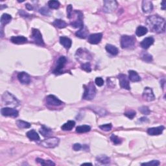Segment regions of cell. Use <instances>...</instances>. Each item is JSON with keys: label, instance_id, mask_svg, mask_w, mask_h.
Listing matches in <instances>:
<instances>
[{"label": "cell", "instance_id": "obj_1", "mask_svg": "<svg viewBox=\"0 0 166 166\" xmlns=\"http://www.w3.org/2000/svg\"><path fill=\"white\" fill-rule=\"evenodd\" d=\"M146 24L149 29L152 32L162 33L165 31V19L158 15H152L148 17L146 20Z\"/></svg>", "mask_w": 166, "mask_h": 166}, {"label": "cell", "instance_id": "obj_2", "mask_svg": "<svg viewBox=\"0 0 166 166\" xmlns=\"http://www.w3.org/2000/svg\"><path fill=\"white\" fill-rule=\"evenodd\" d=\"M83 87L85 88V92H84L83 96V98L84 99L90 101L95 98L96 94V89L93 82H90L88 85H83Z\"/></svg>", "mask_w": 166, "mask_h": 166}, {"label": "cell", "instance_id": "obj_3", "mask_svg": "<svg viewBox=\"0 0 166 166\" xmlns=\"http://www.w3.org/2000/svg\"><path fill=\"white\" fill-rule=\"evenodd\" d=\"M136 43V38L133 36L123 35L121 38V46L122 49H133Z\"/></svg>", "mask_w": 166, "mask_h": 166}, {"label": "cell", "instance_id": "obj_4", "mask_svg": "<svg viewBox=\"0 0 166 166\" xmlns=\"http://www.w3.org/2000/svg\"><path fill=\"white\" fill-rule=\"evenodd\" d=\"M2 101L5 104L9 106H12L16 107L19 106L20 101L15 98V97L11 93L6 91L2 96Z\"/></svg>", "mask_w": 166, "mask_h": 166}, {"label": "cell", "instance_id": "obj_5", "mask_svg": "<svg viewBox=\"0 0 166 166\" xmlns=\"http://www.w3.org/2000/svg\"><path fill=\"white\" fill-rule=\"evenodd\" d=\"M30 38L34 43L40 46H44V42L42 38V35L41 34L40 31L37 29H32V34L30 36Z\"/></svg>", "mask_w": 166, "mask_h": 166}, {"label": "cell", "instance_id": "obj_6", "mask_svg": "<svg viewBox=\"0 0 166 166\" xmlns=\"http://www.w3.org/2000/svg\"><path fill=\"white\" fill-rule=\"evenodd\" d=\"M59 142L60 140L57 138L51 137L43 140L40 143V145L45 148H50V149H51V148L57 147L58 144H59Z\"/></svg>", "mask_w": 166, "mask_h": 166}, {"label": "cell", "instance_id": "obj_7", "mask_svg": "<svg viewBox=\"0 0 166 166\" xmlns=\"http://www.w3.org/2000/svg\"><path fill=\"white\" fill-rule=\"evenodd\" d=\"M66 62H67L66 58L64 56H60L57 61V66H56L54 70L53 71V73L56 75H59V74L62 73V69L64 67Z\"/></svg>", "mask_w": 166, "mask_h": 166}, {"label": "cell", "instance_id": "obj_8", "mask_svg": "<svg viewBox=\"0 0 166 166\" xmlns=\"http://www.w3.org/2000/svg\"><path fill=\"white\" fill-rule=\"evenodd\" d=\"M117 7V3L116 1H104L103 11L106 13H111Z\"/></svg>", "mask_w": 166, "mask_h": 166}, {"label": "cell", "instance_id": "obj_9", "mask_svg": "<svg viewBox=\"0 0 166 166\" xmlns=\"http://www.w3.org/2000/svg\"><path fill=\"white\" fill-rule=\"evenodd\" d=\"M45 101H46V104L47 105L52 106H59L64 104L62 101H61L57 97L53 95H49L47 96Z\"/></svg>", "mask_w": 166, "mask_h": 166}, {"label": "cell", "instance_id": "obj_10", "mask_svg": "<svg viewBox=\"0 0 166 166\" xmlns=\"http://www.w3.org/2000/svg\"><path fill=\"white\" fill-rule=\"evenodd\" d=\"M75 12L76 14H77V20H75V21H73V22L70 23V25L71 26L75 27V28H78V29H81L82 28L84 27V23L83 21V14L81 11H75Z\"/></svg>", "mask_w": 166, "mask_h": 166}, {"label": "cell", "instance_id": "obj_11", "mask_svg": "<svg viewBox=\"0 0 166 166\" xmlns=\"http://www.w3.org/2000/svg\"><path fill=\"white\" fill-rule=\"evenodd\" d=\"M118 79L119 81V85L121 88L125 89V90H131V86L129 85V78L125 74H119L118 75Z\"/></svg>", "mask_w": 166, "mask_h": 166}, {"label": "cell", "instance_id": "obj_12", "mask_svg": "<svg viewBox=\"0 0 166 166\" xmlns=\"http://www.w3.org/2000/svg\"><path fill=\"white\" fill-rule=\"evenodd\" d=\"M1 113L3 116H9L12 117H16L18 116L19 112L17 110L9 107L3 108L1 110Z\"/></svg>", "mask_w": 166, "mask_h": 166}, {"label": "cell", "instance_id": "obj_13", "mask_svg": "<svg viewBox=\"0 0 166 166\" xmlns=\"http://www.w3.org/2000/svg\"><path fill=\"white\" fill-rule=\"evenodd\" d=\"M143 98L147 101H152L155 99L154 94L153 93L152 90L149 87H145L143 92Z\"/></svg>", "mask_w": 166, "mask_h": 166}, {"label": "cell", "instance_id": "obj_14", "mask_svg": "<svg viewBox=\"0 0 166 166\" xmlns=\"http://www.w3.org/2000/svg\"><path fill=\"white\" fill-rule=\"evenodd\" d=\"M103 34L102 33H94L88 37V41L91 44H98L101 41Z\"/></svg>", "mask_w": 166, "mask_h": 166}, {"label": "cell", "instance_id": "obj_15", "mask_svg": "<svg viewBox=\"0 0 166 166\" xmlns=\"http://www.w3.org/2000/svg\"><path fill=\"white\" fill-rule=\"evenodd\" d=\"M18 79L20 83L24 84V85H28V84L30 83V77L29 75L26 72H24V71H22V72L18 73Z\"/></svg>", "mask_w": 166, "mask_h": 166}, {"label": "cell", "instance_id": "obj_16", "mask_svg": "<svg viewBox=\"0 0 166 166\" xmlns=\"http://www.w3.org/2000/svg\"><path fill=\"white\" fill-rule=\"evenodd\" d=\"M164 129L165 127L163 126L152 127V128H149L147 130V133L150 136H158V135L162 134Z\"/></svg>", "mask_w": 166, "mask_h": 166}, {"label": "cell", "instance_id": "obj_17", "mask_svg": "<svg viewBox=\"0 0 166 166\" xmlns=\"http://www.w3.org/2000/svg\"><path fill=\"white\" fill-rule=\"evenodd\" d=\"M153 9V5L152 1L148 0H144L142 1V10L144 13H150Z\"/></svg>", "mask_w": 166, "mask_h": 166}, {"label": "cell", "instance_id": "obj_18", "mask_svg": "<svg viewBox=\"0 0 166 166\" xmlns=\"http://www.w3.org/2000/svg\"><path fill=\"white\" fill-rule=\"evenodd\" d=\"M154 39L151 37H147L144 38V40L142 41V42L140 43V45H141V47L144 49H147L150 45L154 44Z\"/></svg>", "mask_w": 166, "mask_h": 166}, {"label": "cell", "instance_id": "obj_19", "mask_svg": "<svg viewBox=\"0 0 166 166\" xmlns=\"http://www.w3.org/2000/svg\"><path fill=\"white\" fill-rule=\"evenodd\" d=\"M11 42L15 44H23L27 42V38L24 37V36L12 37L11 38Z\"/></svg>", "mask_w": 166, "mask_h": 166}, {"label": "cell", "instance_id": "obj_20", "mask_svg": "<svg viewBox=\"0 0 166 166\" xmlns=\"http://www.w3.org/2000/svg\"><path fill=\"white\" fill-rule=\"evenodd\" d=\"M60 43L64 47L65 49H70L71 44H72V41L68 37H61L60 38Z\"/></svg>", "mask_w": 166, "mask_h": 166}, {"label": "cell", "instance_id": "obj_21", "mask_svg": "<svg viewBox=\"0 0 166 166\" xmlns=\"http://www.w3.org/2000/svg\"><path fill=\"white\" fill-rule=\"evenodd\" d=\"M129 79L132 82H138L141 81V77L136 71L130 70L129 71Z\"/></svg>", "mask_w": 166, "mask_h": 166}, {"label": "cell", "instance_id": "obj_22", "mask_svg": "<svg viewBox=\"0 0 166 166\" xmlns=\"http://www.w3.org/2000/svg\"><path fill=\"white\" fill-rule=\"evenodd\" d=\"M76 37H77L80 38H83V39H85V38L88 37V30L85 27L82 28V29H79L78 31L75 33Z\"/></svg>", "mask_w": 166, "mask_h": 166}, {"label": "cell", "instance_id": "obj_23", "mask_svg": "<svg viewBox=\"0 0 166 166\" xmlns=\"http://www.w3.org/2000/svg\"><path fill=\"white\" fill-rule=\"evenodd\" d=\"M26 135L30 140H33V141H38V140H40L39 135L38 134L37 132L35 130H31V131H28Z\"/></svg>", "mask_w": 166, "mask_h": 166}, {"label": "cell", "instance_id": "obj_24", "mask_svg": "<svg viewBox=\"0 0 166 166\" xmlns=\"http://www.w3.org/2000/svg\"><path fill=\"white\" fill-rule=\"evenodd\" d=\"M75 125V122L74 121H68L61 127V129L64 131H69L72 130Z\"/></svg>", "mask_w": 166, "mask_h": 166}, {"label": "cell", "instance_id": "obj_25", "mask_svg": "<svg viewBox=\"0 0 166 166\" xmlns=\"http://www.w3.org/2000/svg\"><path fill=\"white\" fill-rule=\"evenodd\" d=\"M105 49L106 50V51L109 53L110 54L114 56L117 55L119 53L118 49H117L116 46H114V45L111 44H107L105 47Z\"/></svg>", "mask_w": 166, "mask_h": 166}, {"label": "cell", "instance_id": "obj_26", "mask_svg": "<svg viewBox=\"0 0 166 166\" xmlns=\"http://www.w3.org/2000/svg\"><path fill=\"white\" fill-rule=\"evenodd\" d=\"M12 20V16L9 14H3L1 17V24L2 26L3 25H5L7 24H8Z\"/></svg>", "mask_w": 166, "mask_h": 166}, {"label": "cell", "instance_id": "obj_27", "mask_svg": "<svg viewBox=\"0 0 166 166\" xmlns=\"http://www.w3.org/2000/svg\"><path fill=\"white\" fill-rule=\"evenodd\" d=\"M40 133L44 137H49L52 134V131L47 127H45L44 125L42 126V128L40 129Z\"/></svg>", "mask_w": 166, "mask_h": 166}, {"label": "cell", "instance_id": "obj_28", "mask_svg": "<svg viewBox=\"0 0 166 166\" xmlns=\"http://www.w3.org/2000/svg\"><path fill=\"white\" fill-rule=\"evenodd\" d=\"M53 25H54L55 27H57L58 29H63L67 26V24L62 20L57 19L55 20L54 22H53Z\"/></svg>", "mask_w": 166, "mask_h": 166}, {"label": "cell", "instance_id": "obj_29", "mask_svg": "<svg viewBox=\"0 0 166 166\" xmlns=\"http://www.w3.org/2000/svg\"><path fill=\"white\" fill-rule=\"evenodd\" d=\"M96 160L98 162H100L102 164H108L110 162V158L106 155H99L97 157Z\"/></svg>", "mask_w": 166, "mask_h": 166}, {"label": "cell", "instance_id": "obj_30", "mask_svg": "<svg viewBox=\"0 0 166 166\" xmlns=\"http://www.w3.org/2000/svg\"><path fill=\"white\" fill-rule=\"evenodd\" d=\"M91 130V127L87 125H84L78 126L76 128V132L78 133H85L88 132Z\"/></svg>", "mask_w": 166, "mask_h": 166}, {"label": "cell", "instance_id": "obj_31", "mask_svg": "<svg viewBox=\"0 0 166 166\" xmlns=\"http://www.w3.org/2000/svg\"><path fill=\"white\" fill-rule=\"evenodd\" d=\"M90 108H91V110H92L93 111L95 112L97 114L99 115V116H104L106 115V112L104 108H100V107L98 106H91Z\"/></svg>", "mask_w": 166, "mask_h": 166}, {"label": "cell", "instance_id": "obj_32", "mask_svg": "<svg viewBox=\"0 0 166 166\" xmlns=\"http://www.w3.org/2000/svg\"><path fill=\"white\" fill-rule=\"evenodd\" d=\"M148 32V29L147 27L144 26H139L136 29V35L138 37H142L145 35H146Z\"/></svg>", "mask_w": 166, "mask_h": 166}, {"label": "cell", "instance_id": "obj_33", "mask_svg": "<svg viewBox=\"0 0 166 166\" xmlns=\"http://www.w3.org/2000/svg\"><path fill=\"white\" fill-rule=\"evenodd\" d=\"M17 126L20 129H28L30 127V124L29 123L22 121V120H18L16 121Z\"/></svg>", "mask_w": 166, "mask_h": 166}, {"label": "cell", "instance_id": "obj_34", "mask_svg": "<svg viewBox=\"0 0 166 166\" xmlns=\"http://www.w3.org/2000/svg\"><path fill=\"white\" fill-rule=\"evenodd\" d=\"M37 162L40 163L42 165H55V163H53L52 161L51 160H44L43 159H41V158H38L36 159Z\"/></svg>", "mask_w": 166, "mask_h": 166}, {"label": "cell", "instance_id": "obj_35", "mask_svg": "<svg viewBox=\"0 0 166 166\" xmlns=\"http://www.w3.org/2000/svg\"><path fill=\"white\" fill-rule=\"evenodd\" d=\"M48 6H49V8L52 9H57L59 8L60 7V3L58 1H53V0H51V1H48Z\"/></svg>", "mask_w": 166, "mask_h": 166}, {"label": "cell", "instance_id": "obj_36", "mask_svg": "<svg viewBox=\"0 0 166 166\" xmlns=\"http://www.w3.org/2000/svg\"><path fill=\"white\" fill-rule=\"evenodd\" d=\"M110 140L115 145L121 144L122 143V139L114 134H112V136H110Z\"/></svg>", "mask_w": 166, "mask_h": 166}, {"label": "cell", "instance_id": "obj_37", "mask_svg": "<svg viewBox=\"0 0 166 166\" xmlns=\"http://www.w3.org/2000/svg\"><path fill=\"white\" fill-rule=\"evenodd\" d=\"M81 68H82V70H85V71H86V72H90V71H91L90 63L88 62L83 63V64L81 65Z\"/></svg>", "mask_w": 166, "mask_h": 166}, {"label": "cell", "instance_id": "obj_38", "mask_svg": "<svg viewBox=\"0 0 166 166\" xmlns=\"http://www.w3.org/2000/svg\"><path fill=\"white\" fill-rule=\"evenodd\" d=\"M136 112L134 110H129L125 112L124 115L130 119H132L135 116H136Z\"/></svg>", "mask_w": 166, "mask_h": 166}, {"label": "cell", "instance_id": "obj_39", "mask_svg": "<svg viewBox=\"0 0 166 166\" xmlns=\"http://www.w3.org/2000/svg\"><path fill=\"white\" fill-rule=\"evenodd\" d=\"M139 110L140 111V112H142V113L144 115H149L150 113L149 108L146 106H141L140 108H139Z\"/></svg>", "mask_w": 166, "mask_h": 166}, {"label": "cell", "instance_id": "obj_40", "mask_svg": "<svg viewBox=\"0 0 166 166\" xmlns=\"http://www.w3.org/2000/svg\"><path fill=\"white\" fill-rule=\"evenodd\" d=\"M112 125L111 123L102 125L99 126V128H100L101 130H103V131H106V132L110 131V130L112 129Z\"/></svg>", "mask_w": 166, "mask_h": 166}, {"label": "cell", "instance_id": "obj_41", "mask_svg": "<svg viewBox=\"0 0 166 166\" xmlns=\"http://www.w3.org/2000/svg\"><path fill=\"white\" fill-rule=\"evenodd\" d=\"M160 165L159 161L158 160H152L149 162L142 163V165H152V166H157Z\"/></svg>", "mask_w": 166, "mask_h": 166}, {"label": "cell", "instance_id": "obj_42", "mask_svg": "<svg viewBox=\"0 0 166 166\" xmlns=\"http://www.w3.org/2000/svg\"><path fill=\"white\" fill-rule=\"evenodd\" d=\"M39 12L40 14H42V15H44V16H49L50 14L49 10L47 9L46 7H42L39 10Z\"/></svg>", "mask_w": 166, "mask_h": 166}, {"label": "cell", "instance_id": "obj_43", "mask_svg": "<svg viewBox=\"0 0 166 166\" xmlns=\"http://www.w3.org/2000/svg\"><path fill=\"white\" fill-rule=\"evenodd\" d=\"M143 60L146 61V62H151L152 60V55H150V54H148V53H146V54H144V56H143Z\"/></svg>", "mask_w": 166, "mask_h": 166}, {"label": "cell", "instance_id": "obj_44", "mask_svg": "<svg viewBox=\"0 0 166 166\" xmlns=\"http://www.w3.org/2000/svg\"><path fill=\"white\" fill-rule=\"evenodd\" d=\"M72 10H73V7L71 5H69L67 7V17L68 18L70 19L71 18V16H72Z\"/></svg>", "mask_w": 166, "mask_h": 166}, {"label": "cell", "instance_id": "obj_45", "mask_svg": "<svg viewBox=\"0 0 166 166\" xmlns=\"http://www.w3.org/2000/svg\"><path fill=\"white\" fill-rule=\"evenodd\" d=\"M95 83L98 86H102L104 85V80L101 77H97L95 80Z\"/></svg>", "mask_w": 166, "mask_h": 166}, {"label": "cell", "instance_id": "obj_46", "mask_svg": "<svg viewBox=\"0 0 166 166\" xmlns=\"http://www.w3.org/2000/svg\"><path fill=\"white\" fill-rule=\"evenodd\" d=\"M73 149L75 151H78V150H80L82 149V145L80 144H75L73 145Z\"/></svg>", "mask_w": 166, "mask_h": 166}, {"label": "cell", "instance_id": "obj_47", "mask_svg": "<svg viewBox=\"0 0 166 166\" xmlns=\"http://www.w3.org/2000/svg\"><path fill=\"white\" fill-rule=\"evenodd\" d=\"M20 15H21L22 16H24V17H29L30 15L29 14H27L26 12H25V11H23V10H22V11H20Z\"/></svg>", "mask_w": 166, "mask_h": 166}, {"label": "cell", "instance_id": "obj_48", "mask_svg": "<svg viewBox=\"0 0 166 166\" xmlns=\"http://www.w3.org/2000/svg\"><path fill=\"white\" fill-rule=\"evenodd\" d=\"M25 7H26V9L28 10V11H32V10L33 9V6L29 3H26V5H25Z\"/></svg>", "mask_w": 166, "mask_h": 166}, {"label": "cell", "instance_id": "obj_49", "mask_svg": "<svg viewBox=\"0 0 166 166\" xmlns=\"http://www.w3.org/2000/svg\"><path fill=\"white\" fill-rule=\"evenodd\" d=\"M161 6H162V9L163 10H165V1H163L161 3Z\"/></svg>", "mask_w": 166, "mask_h": 166}, {"label": "cell", "instance_id": "obj_50", "mask_svg": "<svg viewBox=\"0 0 166 166\" xmlns=\"http://www.w3.org/2000/svg\"><path fill=\"white\" fill-rule=\"evenodd\" d=\"M147 120V118L146 117H142L141 119H140V121H145Z\"/></svg>", "mask_w": 166, "mask_h": 166}, {"label": "cell", "instance_id": "obj_51", "mask_svg": "<svg viewBox=\"0 0 166 166\" xmlns=\"http://www.w3.org/2000/svg\"><path fill=\"white\" fill-rule=\"evenodd\" d=\"M92 165L91 163H84L82 164V165Z\"/></svg>", "mask_w": 166, "mask_h": 166}]
</instances>
